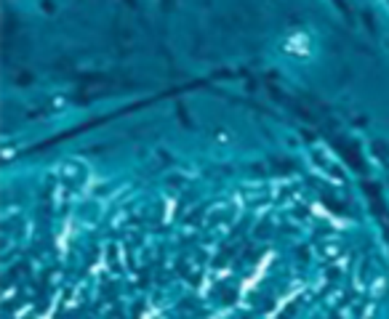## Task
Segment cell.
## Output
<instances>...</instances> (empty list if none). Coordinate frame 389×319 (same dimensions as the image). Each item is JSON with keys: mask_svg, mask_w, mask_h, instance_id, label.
<instances>
[{"mask_svg": "<svg viewBox=\"0 0 389 319\" xmlns=\"http://www.w3.org/2000/svg\"><path fill=\"white\" fill-rule=\"evenodd\" d=\"M286 51H291V54L296 56H307L310 54V37L307 35H293V37L286 40Z\"/></svg>", "mask_w": 389, "mask_h": 319, "instance_id": "1", "label": "cell"}, {"mask_svg": "<svg viewBox=\"0 0 389 319\" xmlns=\"http://www.w3.org/2000/svg\"><path fill=\"white\" fill-rule=\"evenodd\" d=\"M387 45H389V37H387Z\"/></svg>", "mask_w": 389, "mask_h": 319, "instance_id": "2", "label": "cell"}]
</instances>
